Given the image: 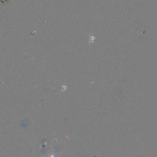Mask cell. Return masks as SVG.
Listing matches in <instances>:
<instances>
[{"label":"cell","mask_w":157,"mask_h":157,"mask_svg":"<svg viewBox=\"0 0 157 157\" xmlns=\"http://www.w3.org/2000/svg\"><path fill=\"white\" fill-rule=\"evenodd\" d=\"M55 154H54V155H52L50 157H55ZM43 157H46L45 156H43Z\"/></svg>","instance_id":"obj_1"}]
</instances>
